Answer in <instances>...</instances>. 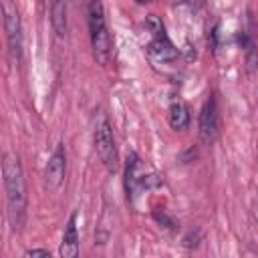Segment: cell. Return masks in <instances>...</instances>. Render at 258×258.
<instances>
[{
	"mask_svg": "<svg viewBox=\"0 0 258 258\" xmlns=\"http://www.w3.org/2000/svg\"><path fill=\"white\" fill-rule=\"evenodd\" d=\"M220 135V113H218V103L216 97L210 95L204 105H202V113H200V137L206 145L214 143Z\"/></svg>",
	"mask_w": 258,
	"mask_h": 258,
	"instance_id": "obj_6",
	"label": "cell"
},
{
	"mask_svg": "<svg viewBox=\"0 0 258 258\" xmlns=\"http://www.w3.org/2000/svg\"><path fill=\"white\" fill-rule=\"evenodd\" d=\"M95 149H97L103 165L107 167V171L115 173L117 167H119V155H117L113 129H111V125H109V121L103 113L99 115V121L95 125Z\"/></svg>",
	"mask_w": 258,
	"mask_h": 258,
	"instance_id": "obj_3",
	"label": "cell"
},
{
	"mask_svg": "<svg viewBox=\"0 0 258 258\" xmlns=\"http://www.w3.org/2000/svg\"><path fill=\"white\" fill-rule=\"evenodd\" d=\"M89 36H91L93 56H95L97 64L105 67L111 58V38H109L105 10H103L101 0L89 2Z\"/></svg>",
	"mask_w": 258,
	"mask_h": 258,
	"instance_id": "obj_2",
	"label": "cell"
},
{
	"mask_svg": "<svg viewBox=\"0 0 258 258\" xmlns=\"http://www.w3.org/2000/svg\"><path fill=\"white\" fill-rule=\"evenodd\" d=\"M64 169H67V153H64V145L58 143V147L52 151L46 169H44V179L48 189H56L60 187L62 179H64Z\"/></svg>",
	"mask_w": 258,
	"mask_h": 258,
	"instance_id": "obj_7",
	"label": "cell"
},
{
	"mask_svg": "<svg viewBox=\"0 0 258 258\" xmlns=\"http://www.w3.org/2000/svg\"><path fill=\"white\" fill-rule=\"evenodd\" d=\"M244 46H246V71L254 73L256 67H258V48H256V44L252 40H248Z\"/></svg>",
	"mask_w": 258,
	"mask_h": 258,
	"instance_id": "obj_12",
	"label": "cell"
},
{
	"mask_svg": "<svg viewBox=\"0 0 258 258\" xmlns=\"http://www.w3.org/2000/svg\"><path fill=\"white\" fill-rule=\"evenodd\" d=\"M135 2H139V4H145V2H149V0H135Z\"/></svg>",
	"mask_w": 258,
	"mask_h": 258,
	"instance_id": "obj_16",
	"label": "cell"
},
{
	"mask_svg": "<svg viewBox=\"0 0 258 258\" xmlns=\"http://www.w3.org/2000/svg\"><path fill=\"white\" fill-rule=\"evenodd\" d=\"M173 2H185V0H173Z\"/></svg>",
	"mask_w": 258,
	"mask_h": 258,
	"instance_id": "obj_17",
	"label": "cell"
},
{
	"mask_svg": "<svg viewBox=\"0 0 258 258\" xmlns=\"http://www.w3.org/2000/svg\"><path fill=\"white\" fill-rule=\"evenodd\" d=\"M58 254L62 258H75L79 256V232H77V214H73L67 222L64 234H62V242L58 248Z\"/></svg>",
	"mask_w": 258,
	"mask_h": 258,
	"instance_id": "obj_9",
	"label": "cell"
},
{
	"mask_svg": "<svg viewBox=\"0 0 258 258\" xmlns=\"http://www.w3.org/2000/svg\"><path fill=\"white\" fill-rule=\"evenodd\" d=\"M153 218L157 220V224H161V226L167 228V230H173V228H175V220L167 214L165 208H155V210H153Z\"/></svg>",
	"mask_w": 258,
	"mask_h": 258,
	"instance_id": "obj_13",
	"label": "cell"
},
{
	"mask_svg": "<svg viewBox=\"0 0 258 258\" xmlns=\"http://www.w3.org/2000/svg\"><path fill=\"white\" fill-rule=\"evenodd\" d=\"M169 125L175 131H183L189 125V109L181 101H173L169 105Z\"/></svg>",
	"mask_w": 258,
	"mask_h": 258,
	"instance_id": "obj_11",
	"label": "cell"
},
{
	"mask_svg": "<svg viewBox=\"0 0 258 258\" xmlns=\"http://www.w3.org/2000/svg\"><path fill=\"white\" fill-rule=\"evenodd\" d=\"M4 30H6V42L10 56L18 62L22 56V24L16 6L12 0H4Z\"/></svg>",
	"mask_w": 258,
	"mask_h": 258,
	"instance_id": "obj_5",
	"label": "cell"
},
{
	"mask_svg": "<svg viewBox=\"0 0 258 258\" xmlns=\"http://www.w3.org/2000/svg\"><path fill=\"white\" fill-rule=\"evenodd\" d=\"M145 26L151 32V42H149V52L157 58V60H173L177 56V48L173 46V42L167 38L165 34V26L161 22V18H157L155 14H149L145 18Z\"/></svg>",
	"mask_w": 258,
	"mask_h": 258,
	"instance_id": "obj_4",
	"label": "cell"
},
{
	"mask_svg": "<svg viewBox=\"0 0 258 258\" xmlns=\"http://www.w3.org/2000/svg\"><path fill=\"white\" fill-rule=\"evenodd\" d=\"M2 175H4V191H6V206H8V220L14 230H20L26 220V181L24 171L14 153H4L2 161Z\"/></svg>",
	"mask_w": 258,
	"mask_h": 258,
	"instance_id": "obj_1",
	"label": "cell"
},
{
	"mask_svg": "<svg viewBox=\"0 0 258 258\" xmlns=\"http://www.w3.org/2000/svg\"><path fill=\"white\" fill-rule=\"evenodd\" d=\"M200 238H202V234H200V230H189L185 236H183V240H181V244L185 246V248H196L198 244H200Z\"/></svg>",
	"mask_w": 258,
	"mask_h": 258,
	"instance_id": "obj_14",
	"label": "cell"
},
{
	"mask_svg": "<svg viewBox=\"0 0 258 258\" xmlns=\"http://www.w3.org/2000/svg\"><path fill=\"white\" fill-rule=\"evenodd\" d=\"M143 171H141V161L135 153L127 155V163H125V189H127V198H135L137 191L141 189V179H143Z\"/></svg>",
	"mask_w": 258,
	"mask_h": 258,
	"instance_id": "obj_8",
	"label": "cell"
},
{
	"mask_svg": "<svg viewBox=\"0 0 258 258\" xmlns=\"http://www.w3.org/2000/svg\"><path fill=\"white\" fill-rule=\"evenodd\" d=\"M50 24L58 38L67 36L69 18H67V0H50Z\"/></svg>",
	"mask_w": 258,
	"mask_h": 258,
	"instance_id": "obj_10",
	"label": "cell"
},
{
	"mask_svg": "<svg viewBox=\"0 0 258 258\" xmlns=\"http://www.w3.org/2000/svg\"><path fill=\"white\" fill-rule=\"evenodd\" d=\"M256 218H258V212H256Z\"/></svg>",
	"mask_w": 258,
	"mask_h": 258,
	"instance_id": "obj_18",
	"label": "cell"
},
{
	"mask_svg": "<svg viewBox=\"0 0 258 258\" xmlns=\"http://www.w3.org/2000/svg\"><path fill=\"white\" fill-rule=\"evenodd\" d=\"M32 256H44V258H50V252L44 250V248H32V250H26V252H24V258H32Z\"/></svg>",
	"mask_w": 258,
	"mask_h": 258,
	"instance_id": "obj_15",
	"label": "cell"
}]
</instances>
